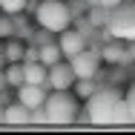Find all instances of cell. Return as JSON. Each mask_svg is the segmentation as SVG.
<instances>
[{
	"label": "cell",
	"instance_id": "obj_1",
	"mask_svg": "<svg viewBox=\"0 0 135 135\" xmlns=\"http://www.w3.org/2000/svg\"><path fill=\"white\" fill-rule=\"evenodd\" d=\"M29 9H32L35 23L43 32L60 35L69 26H75V15H72L66 0H40V3H29Z\"/></svg>",
	"mask_w": 135,
	"mask_h": 135
},
{
	"label": "cell",
	"instance_id": "obj_2",
	"mask_svg": "<svg viewBox=\"0 0 135 135\" xmlns=\"http://www.w3.org/2000/svg\"><path fill=\"white\" fill-rule=\"evenodd\" d=\"M43 107L49 115V127H75V118L81 112V98L75 95V89H52Z\"/></svg>",
	"mask_w": 135,
	"mask_h": 135
},
{
	"label": "cell",
	"instance_id": "obj_3",
	"mask_svg": "<svg viewBox=\"0 0 135 135\" xmlns=\"http://www.w3.org/2000/svg\"><path fill=\"white\" fill-rule=\"evenodd\" d=\"M124 98V92H118L115 86H98L92 98H86V112L92 118V127H112V115L118 101Z\"/></svg>",
	"mask_w": 135,
	"mask_h": 135
},
{
	"label": "cell",
	"instance_id": "obj_4",
	"mask_svg": "<svg viewBox=\"0 0 135 135\" xmlns=\"http://www.w3.org/2000/svg\"><path fill=\"white\" fill-rule=\"evenodd\" d=\"M109 37H118L124 43L135 40V0H124L121 6L112 9L109 23L104 29V40H109Z\"/></svg>",
	"mask_w": 135,
	"mask_h": 135
},
{
	"label": "cell",
	"instance_id": "obj_5",
	"mask_svg": "<svg viewBox=\"0 0 135 135\" xmlns=\"http://www.w3.org/2000/svg\"><path fill=\"white\" fill-rule=\"evenodd\" d=\"M69 63L75 66V72H78V78H98V72H101V63H104V55L101 49H83L78 52L75 57H69Z\"/></svg>",
	"mask_w": 135,
	"mask_h": 135
},
{
	"label": "cell",
	"instance_id": "obj_6",
	"mask_svg": "<svg viewBox=\"0 0 135 135\" xmlns=\"http://www.w3.org/2000/svg\"><path fill=\"white\" fill-rule=\"evenodd\" d=\"M75 81H78V72H75V66L69 63V57H63L60 63L49 66V81H46L49 89H72Z\"/></svg>",
	"mask_w": 135,
	"mask_h": 135
},
{
	"label": "cell",
	"instance_id": "obj_7",
	"mask_svg": "<svg viewBox=\"0 0 135 135\" xmlns=\"http://www.w3.org/2000/svg\"><path fill=\"white\" fill-rule=\"evenodd\" d=\"M101 55H104V60H107L109 66H124V63L132 60L129 57V43H124L118 37H109L107 43L101 46Z\"/></svg>",
	"mask_w": 135,
	"mask_h": 135
},
{
	"label": "cell",
	"instance_id": "obj_8",
	"mask_svg": "<svg viewBox=\"0 0 135 135\" xmlns=\"http://www.w3.org/2000/svg\"><path fill=\"white\" fill-rule=\"evenodd\" d=\"M3 127H12V129H23V127H32V109H29L23 101L6 104V118H3Z\"/></svg>",
	"mask_w": 135,
	"mask_h": 135
},
{
	"label": "cell",
	"instance_id": "obj_9",
	"mask_svg": "<svg viewBox=\"0 0 135 135\" xmlns=\"http://www.w3.org/2000/svg\"><path fill=\"white\" fill-rule=\"evenodd\" d=\"M57 43H60V49H63L66 57H75L78 52L86 49V35H83L78 26H69L66 32H60V35H57Z\"/></svg>",
	"mask_w": 135,
	"mask_h": 135
},
{
	"label": "cell",
	"instance_id": "obj_10",
	"mask_svg": "<svg viewBox=\"0 0 135 135\" xmlns=\"http://www.w3.org/2000/svg\"><path fill=\"white\" fill-rule=\"evenodd\" d=\"M49 86H43V83H23L20 89H17V101H23L29 109L35 107H43L46 104V98H49V92H46Z\"/></svg>",
	"mask_w": 135,
	"mask_h": 135
},
{
	"label": "cell",
	"instance_id": "obj_11",
	"mask_svg": "<svg viewBox=\"0 0 135 135\" xmlns=\"http://www.w3.org/2000/svg\"><path fill=\"white\" fill-rule=\"evenodd\" d=\"M23 66H26V83H43L49 81V66L43 63V60H23Z\"/></svg>",
	"mask_w": 135,
	"mask_h": 135
},
{
	"label": "cell",
	"instance_id": "obj_12",
	"mask_svg": "<svg viewBox=\"0 0 135 135\" xmlns=\"http://www.w3.org/2000/svg\"><path fill=\"white\" fill-rule=\"evenodd\" d=\"M6 81H9V89H20L26 83V66L23 63H6Z\"/></svg>",
	"mask_w": 135,
	"mask_h": 135
},
{
	"label": "cell",
	"instance_id": "obj_13",
	"mask_svg": "<svg viewBox=\"0 0 135 135\" xmlns=\"http://www.w3.org/2000/svg\"><path fill=\"white\" fill-rule=\"evenodd\" d=\"M63 57H66V55H63V49H60V43H57V40H55V43L49 40V43H43V46H40V60H43L46 66L60 63Z\"/></svg>",
	"mask_w": 135,
	"mask_h": 135
},
{
	"label": "cell",
	"instance_id": "obj_14",
	"mask_svg": "<svg viewBox=\"0 0 135 135\" xmlns=\"http://www.w3.org/2000/svg\"><path fill=\"white\" fill-rule=\"evenodd\" d=\"M132 112H129V104H127V95L118 101L115 107V115H112V127H132Z\"/></svg>",
	"mask_w": 135,
	"mask_h": 135
},
{
	"label": "cell",
	"instance_id": "obj_15",
	"mask_svg": "<svg viewBox=\"0 0 135 135\" xmlns=\"http://www.w3.org/2000/svg\"><path fill=\"white\" fill-rule=\"evenodd\" d=\"M3 49H6V60H9V63H23V60H26V46H23L20 40H12V37H9Z\"/></svg>",
	"mask_w": 135,
	"mask_h": 135
},
{
	"label": "cell",
	"instance_id": "obj_16",
	"mask_svg": "<svg viewBox=\"0 0 135 135\" xmlns=\"http://www.w3.org/2000/svg\"><path fill=\"white\" fill-rule=\"evenodd\" d=\"M109 15H112V9H107V6H89V12H86V17L95 23V29H107V23H109Z\"/></svg>",
	"mask_w": 135,
	"mask_h": 135
},
{
	"label": "cell",
	"instance_id": "obj_17",
	"mask_svg": "<svg viewBox=\"0 0 135 135\" xmlns=\"http://www.w3.org/2000/svg\"><path fill=\"white\" fill-rule=\"evenodd\" d=\"M72 89H75V95H78L81 101H86V98H92V95H95L98 83H95V78H78Z\"/></svg>",
	"mask_w": 135,
	"mask_h": 135
},
{
	"label": "cell",
	"instance_id": "obj_18",
	"mask_svg": "<svg viewBox=\"0 0 135 135\" xmlns=\"http://www.w3.org/2000/svg\"><path fill=\"white\" fill-rule=\"evenodd\" d=\"M29 3L32 0H0V12H6V15H20V12H26Z\"/></svg>",
	"mask_w": 135,
	"mask_h": 135
},
{
	"label": "cell",
	"instance_id": "obj_19",
	"mask_svg": "<svg viewBox=\"0 0 135 135\" xmlns=\"http://www.w3.org/2000/svg\"><path fill=\"white\" fill-rule=\"evenodd\" d=\"M15 32H17V26H15V17L3 12V15H0V40H9Z\"/></svg>",
	"mask_w": 135,
	"mask_h": 135
},
{
	"label": "cell",
	"instance_id": "obj_20",
	"mask_svg": "<svg viewBox=\"0 0 135 135\" xmlns=\"http://www.w3.org/2000/svg\"><path fill=\"white\" fill-rule=\"evenodd\" d=\"M32 127H49L46 107H35V109H32Z\"/></svg>",
	"mask_w": 135,
	"mask_h": 135
},
{
	"label": "cell",
	"instance_id": "obj_21",
	"mask_svg": "<svg viewBox=\"0 0 135 135\" xmlns=\"http://www.w3.org/2000/svg\"><path fill=\"white\" fill-rule=\"evenodd\" d=\"M69 9H72L75 20H78V17H83V15L89 12V0H69Z\"/></svg>",
	"mask_w": 135,
	"mask_h": 135
},
{
	"label": "cell",
	"instance_id": "obj_22",
	"mask_svg": "<svg viewBox=\"0 0 135 135\" xmlns=\"http://www.w3.org/2000/svg\"><path fill=\"white\" fill-rule=\"evenodd\" d=\"M124 95H127V104H129V112H132V121H135V83H129V89Z\"/></svg>",
	"mask_w": 135,
	"mask_h": 135
},
{
	"label": "cell",
	"instance_id": "obj_23",
	"mask_svg": "<svg viewBox=\"0 0 135 135\" xmlns=\"http://www.w3.org/2000/svg\"><path fill=\"white\" fill-rule=\"evenodd\" d=\"M26 60H40V46H26Z\"/></svg>",
	"mask_w": 135,
	"mask_h": 135
},
{
	"label": "cell",
	"instance_id": "obj_24",
	"mask_svg": "<svg viewBox=\"0 0 135 135\" xmlns=\"http://www.w3.org/2000/svg\"><path fill=\"white\" fill-rule=\"evenodd\" d=\"M98 3H101V6H107V9H115V6H121L124 0H98Z\"/></svg>",
	"mask_w": 135,
	"mask_h": 135
},
{
	"label": "cell",
	"instance_id": "obj_25",
	"mask_svg": "<svg viewBox=\"0 0 135 135\" xmlns=\"http://www.w3.org/2000/svg\"><path fill=\"white\" fill-rule=\"evenodd\" d=\"M6 89H9V81H6V72L0 69V92H6Z\"/></svg>",
	"mask_w": 135,
	"mask_h": 135
},
{
	"label": "cell",
	"instance_id": "obj_26",
	"mask_svg": "<svg viewBox=\"0 0 135 135\" xmlns=\"http://www.w3.org/2000/svg\"><path fill=\"white\" fill-rule=\"evenodd\" d=\"M6 63H9L6 60V49H0V69H6Z\"/></svg>",
	"mask_w": 135,
	"mask_h": 135
},
{
	"label": "cell",
	"instance_id": "obj_27",
	"mask_svg": "<svg viewBox=\"0 0 135 135\" xmlns=\"http://www.w3.org/2000/svg\"><path fill=\"white\" fill-rule=\"evenodd\" d=\"M129 57H132V63H135V40L129 43Z\"/></svg>",
	"mask_w": 135,
	"mask_h": 135
},
{
	"label": "cell",
	"instance_id": "obj_28",
	"mask_svg": "<svg viewBox=\"0 0 135 135\" xmlns=\"http://www.w3.org/2000/svg\"><path fill=\"white\" fill-rule=\"evenodd\" d=\"M32 3H40V0H32Z\"/></svg>",
	"mask_w": 135,
	"mask_h": 135
},
{
	"label": "cell",
	"instance_id": "obj_29",
	"mask_svg": "<svg viewBox=\"0 0 135 135\" xmlns=\"http://www.w3.org/2000/svg\"><path fill=\"white\" fill-rule=\"evenodd\" d=\"M66 3H69V0H66Z\"/></svg>",
	"mask_w": 135,
	"mask_h": 135
}]
</instances>
